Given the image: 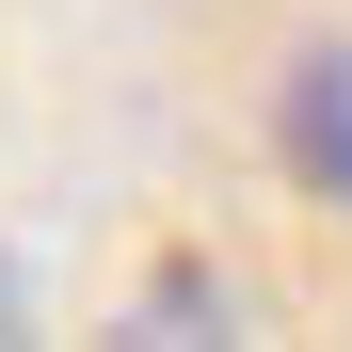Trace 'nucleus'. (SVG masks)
I'll return each instance as SVG.
<instances>
[{
	"label": "nucleus",
	"mask_w": 352,
	"mask_h": 352,
	"mask_svg": "<svg viewBox=\"0 0 352 352\" xmlns=\"http://www.w3.org/2000/svg\"><path fill=\"white\" fill-rule=\"evenodd\" d=\"M288 176H305L320 208H352V48H305V65H288Z\"/></svg>",
	"instance_id": "f257e3e1"
},
{
	"label": "nucleus",
	"mask_w": 352,
	"mask_h": 352,
	"mask_svg": "<svg viewBox=\"0 0 352 352\" xmlns=\"http://www.w3.org/2000/svg\"><path fill=\"white\" fill-rule=\"evenodd\" d=\"M0 336H16V256H0Z\"/></svg>",
	"instance_id": "7ed1b4c3"
},
{
	"label": "nucleus",
	"mask_w": 352,
	"mask_h": 352,
	"mask_svg": "<svg viewBox=\"0 0 352 352\" xmlns=\"http://www.w3.org/2000/svg\"><path fill=\"white\" fill-rule=\"evenodd\" d=\"M129 336H224V288H208L192 256H160V272H144V305H129Z\"/></svg>",
	"instance_id": "f03ea898"
}]
</instances>
